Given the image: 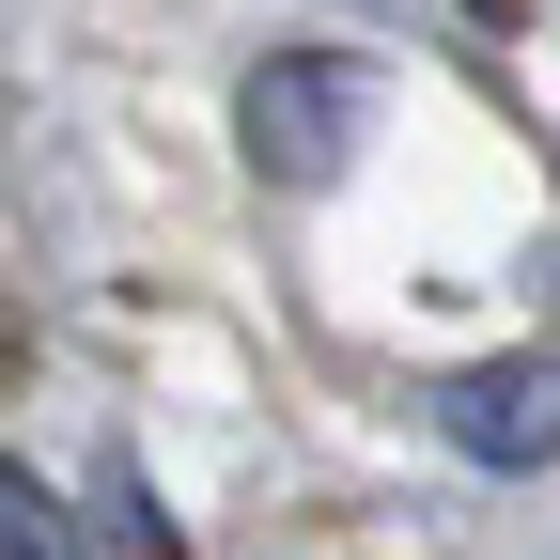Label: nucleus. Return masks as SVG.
I'll list each match as a JSON object with an SVG mask.
<instances>
[{
  "mask_svg": "<svg viewBox=\"0 0 560 560\" xmlns=\"http://www.w3.org/2000/svg\"><path fill=\"white\" fill-rule=\"evenodd\" d=\"M359 109H374L359 62L280 47V62H249V94H234V156H249L265 187H327L342 156H359Z\"/></svg>",
  "mask_w": 560,
  "mask_h": 560,
  "instance_id": "1",
  "label": "nucleus"
},
{
  "mask_svg": "<svg viewBox=\"0 0 560 560\" xmlns=\"http://www.w3.org/2000/svg\"><path fill=\"white\" fill-rule=\"evenodd\" d=\"M436 436H452L467 467H499V482L560 467V359H545V342H514V359H467V374L436 389Z\"/></svg>",
  "mask_w": 560,
  "mask_h": 560,
  "instance_id": "2",
  "label": "nucleus"
},
{
  "mask_svg": "<svg viewBox=\"0 0 560 560\" xmlns=\"http://www.w3.org/2000/svg\"><path fill=\"white\" fill-rule=\"evenodd\" d=\"M0 545H16V560H79L94 529H62V499H47V482H32V467H0Z\"/></svg>",
  "mask_w": 560,
  "mask_h": 560,
  "instance_id": "3",
  "label": "nucleus"
}]
</instances>
